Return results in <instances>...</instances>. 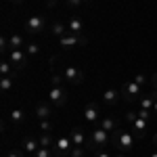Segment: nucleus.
Returning a JSON list of instances; mask_svg holds the SVG:
<instances>
[{"label": "nucleus", "instance_id": "1", "mask_svg": "<svg viewBox=\"0 0 157 157\" xmlns=\"http://www.w3.org/2000/svg\"><path fill=\"white\" fill-rule=\"evenodd\" d=\"M63 75L59 73H52L50 75V88H48V103L52 107H65V103H67V92H65V88H63Z\"/></svg>", "mask_w": 157, "mask_h": 157}, {"label": "nucleus", "instance_id": "2", "mask_svg": "<svg viewBox=\"0 0 157 157\" xmlns=\"http://www.w3.org/2000/svg\"><path fill=\"white\" fill-rule=\"evenodd\" d=\"M113 140H111V132L107 130H103L101 126H94L90 134H88V143H86V149H90V151H97V149H105L107 145H111Z\"/></svg>", "mask_w": 157, "mask_h": 157}, {"label": "nucleus", "instance_id": "3", "mask_svg": "<svg viewBox=\"0 0 157 157\" xmlns=\"http://www.w3.org/2000/svg\"><path fill=\"white\" fill-rule=\"evenodd\" d=\"M120 94H121V98H124L126 103L136 105V103H138V98L145 94V88H143V86H138L134 80H128V82H124V86L120 88Z\"/></svg>", "mask_w": 157, "mask_h": 157}, {"label": "nucleus", "instance_id": "4", "mask_svg": "<svg viewBox=\"0 0 157 157\" xmlns=\"http://www.w3.org/2000/svg\"><path fill=\"white\" fill-rule=\"evenodd\" d=\"M113 147L117 149V153H130L134 149V134L128 132V130H117V132H113Z\"/></svg>", "mask_w": 157, "mask_h": 157}, {"label": "nucleus", "instance_id": "5", "mask_svg": "<svg viewBox=\"0 0 157 157\" xmlns=\"http://www.w3.org/2000/svg\"><path fill=\"white\" fill-rule=\"evenodd\" d=\"M71 149H73V143L69 138V134H61L59 138H55V157H69L71 155Z\"/></svg>", "mask_w": 157, "mask_h": 157}, {"label": "nucleus", "instance_id": "6", "mask_svg": "<svg viewBox=\"0 0 157 157\" xmlns=\"http://www.w3.org/2000/svg\"><path fill=\"white\" fill-rule=\"evenodd\" d=\"M61 75H63L65 82H69V84H73V86L84 84V71H82L80 67H75V65H65L63 71H61Z\"/></svg>", "mask_w": 157, "mask_h": 157}, {"label": "nucleus", "instance_id": "7", "mask_svg": "<svg viewBox=\"0 0 157 157\" xmlns=\"http://www.w3.org/2000/svg\"><path fill=\"white\" fill-rule=\"evenodd\" d=\"M23 29L29 34V36H36V34L42 32V29H46V19H44L42 15H32V17L23 23Z\"/></svg>", "mask_w": 157, "mask_h": 157}, {"label": "nucleus", "instance_id": "8", "mask_svg": "<svg viewBox=\"0 0 157 157\" xmlns=\"http://www.w3.org/2000/svg\"><path fill=\"white\" fill-rule=\"evenodd\" d=\"M82 115H84V121L88 124V126H97L98 121H101V107L92 101V103H88V105L84 107Z\"/></svg>", "mask_w": 157, "mask_h": 157}, {"label": "nucleus", "instance_id": "9", "mask_svg": "<svg viewBox=\"0 0 157 157\" xmlns=\"http://www.w3.org/2000/svg\"><path fill=\"white\" fill-rule=\"evenodd\" d=\"M9 61L13 63V67L19 71V69H23L27 65V55H25L23 48H11L9 50Z\"/></svg>", "mask_w": 157, "mask_h": 157}, {"label": "nucleus", "instance_id": "10", "mask_svg": "<svg viewBox=\"0 0 157 157\" xmlns=\"http://www.w3.org/2000/svg\"><path fill=\"white\" fill-rule=\"evenodd\" d=\"M59 44L63 48H73V46H86L88 44V38L86 36H73V34H67V36L59 38Z\"/></svg>", "mask_w": 157, "mask_h": 157}, {"label": "nucleus", "instance_id": "11", "mask_svg": "<svg viewBox=\"0 0 157 157\" xmlns=\"http://www.w3.org/2000/svg\"><path fill=\"white\" fill-rule=\"evenodd\" d=\"M21 149H23V153H27V155H36L38 149H40V140H38V136H34V134H27V136H23V140H21Z\"/></svg>", "mask_w": 157, "mask_h": 157}, {"label": "nucleus", "instance_id": "12", "mask_svg": "<svg viewBox=\"0 0 157 157\" xmlns=\"http://www.w3.org/2000/svg\"><path fill=\"white\" fill-rule=\"evenodd\" d=\"M69 138H71V143L73 147H84L86 149V143H88V134H86L84 128H71L69 130Z\"/></svg>", "mask_w": 157, "mask_h": 157}, {"label": "nucleus", "instance_id": "13", "mask_svg": "<svg viewBox=\"0 0 157 157\" xmlns=\"http://www.w3.org/2000/svg\"><path fill=\"white\" fill-rule=\"evenodd\" d=\"M98 126H101L103 130H107V132H117V130H120V120L113 117V115H105V117H101Z\"/></svg>", "mask_w": 157, "mask_h": 157}, {"label": "nucleus", "instance_id": "14", "mask_svg": "<svg viewBox=\"0 0 157 157\" xmlns=\"http://www.w3.org/2000/svg\"><path fill=\"white\" fill-rule=\"evenodd\" d=\"M147 124H149V121H147V120H140V117H136V120L130 124V132L134 134V138H143V136H145Z\"/></svg>", "mask_w": 157, "mask_h": 157}, {"label": "nucleus", "instance_id": "15", "mask_svg": "<svg viewBox=\"0 0 157 157\" xmlns=\"http://www.w3.org/2000/svg\"><path fill=\"white\" fill-rule=\"evenodd\" d=\"M48 32H50V36H55V38H63V36H67V34H69L67 25L63 23V21H52L50 27H48Z\"/></svg>", "mask_w": 157, "mask_h": 157}, {"label": "nucleus", "instance_id": "16", "mask_svg": "<svg viewBox=\"0 0 157 157\" xmlns=\"http://www.w3.org/2000/svg\"><path fill=\"white\" fill-rule=\"evenodd\" d=\"M25 120H27V113H25L23 109H13L11 113H9V121H11L13 126H23Z\"/></svg>", "mask_w": 157, "mask_h": 157}, {"label": "nucleus", "instance_id": "17", "mask_svg": "<svg viewBox=\"0 0 157 157\" xmlns=\"http://www.w3.org/2000/svg\"><path fill=\"white\" fill-rule=\"evenodd\" d=\"M50 113H52V107H50V103H38L36 109H34V115H36L38 120H48Z\"/></svg>", "mask_w": 157, "mask_h": 157}, {"label": "nucleus", "instance_id": "18", "mask_svg": "<svg viewBox=\"0 0 157 157\" xmlns=\"http://www.w3.org/2000/svg\"><path fill=\"white\" fill-rule=\"evenodd\" d=\"M121 98V94H120V90H113V88H107L105 92H103V103L105 105H109V107H113L117 101Z\"/></svg>", "mask_w": 157, "mask_h": 157}, {"label": "nucleus", "instance_id": "19", "mask_svg": "<svg viewBox=\"0 0 157 157\" xmlns=\"http://www.w3.org/2000/svg\"><path fill=\"white\" fill-rule=\"evenodd\" d=\"M67 29H69V34H73V36H82L84 21H82L80 17H71V19H69V23H67Z\"/></svg>", "mask_w": 157, "mask_h": 157}, {"label": "nucleus", "instance_id": "20", "mask_svg": "<svg viewBox=\"0 0 157 157\" xmlns=\"http://www.w3.org/2000/svg\"><path fill=\"white\" fill-rule=\"evenodd\" d=\"M13 84H15L13 75H0V92H2V97H6L13 90Z\"/></svg>", "mask_w": 157, "mask_h": 157}, {"label": "nucleus", "instance_id": "21", "mask_svg": "<svg viewBox=\"0 0 157 157\" xmlns=\"http://www.w3.org/2000/svg\"><path fill=\"white\" fill-rule=\"evenodd\" d=\"M25 42L21 34H11L9 36V48H25Z\"/></svg>", "mask_w": 157, "mask_h": 157}, {"label": "nucleus", "instance_id": "22", "mask_svg": "<svg viewBox=\"0 0 157 157\" xmlns=\"http://www.w3.org/2000/svg\"><path fill=\"white\" fill-rule=\"evenodd\" d=\"M38 140H40V147H46V149L55 147V138L50 136V132H40L38 134Z\"/></svg>", "mask_w": 157, "mask_h": 157}, {"label": "nucleus", "instance_id": "23", "mask_svg": "<svg viewBox=\"0 0 157 157\" xmlns=\"http://www.w3.org/2000/svg\"><path fill=\"white\" fill-rule=\"evenodd\" d=\"M0 75H17V69L13 67L11 61H0Z\"/></svg>", "mask_w": 157, "mask_h": 157}, {"label": "nucleus", "instance_id": "24", "mask_svg": "<svg viewBox=\"0 0 157 157\" xmlns=\"http://www.w3.org/2000/svg\"><path fill=\"white\" fill-rule=\"evenodd\" d=\"M23 50H25L27 57H38V55H40V44H36V42H27Z\"/></svg>", "mask_w": 157, "mask_h": 157}, {"label": "nucleus", "instance_id": "25", "mask_svg": "<svg viewBox=\"0 0 157 157\" xmlns=\"http://www.w3.org/2000/svg\"><path fill=\"white\" fill-rule=\"evenodd\" d=\"M134 82H136L138 86H143V88H147V84H151V78H147L145 73H136Z\"/></svg>", "mask_w": 157, "mask_h": 157}, {"label": "nucleus", "instance_id": "26", "mask_svg": "<svg viewBox=\"0 0 157 157\" xmlns=\"http://www.w3.org/2000/svg\"><path fill=\"white\" fill-rule=\"evenodd\" d=\"M34 157H55V151L52 149H46V147H40Z\"/></svg>", "mask_w": 157, "mask_h": 157}, {"label": "nucleus", "instance_id": "27", "mask_svg": "<svg viewBox=\"0 0 157 157\" xmlns=\"http://www.w3.org/2000/svg\"><path fill=\"white\" fill-rule=\"evenodd\" d=\"M40 121V132H52V121L50 120H38Z\"/></svg>", "mask_w": 157, "mask_h": 157}, {"label": "nucleus", "instance_id": "28", "mask_svg": "<svg viewBox=\"0 0 157 157\" xmlns=\"http://www.w3.org/2000/svg\"><path fill=\"white\" fill-rule=\"evenodd\" d=\"M4 157H23V149H9Z\"/></svg>", "mask_w": 157, "mask_h": 157}, {"label": "nucleus", "instance_id": "29", "mask_svg": "<svg viewBox=\"0 0 157 157\" xmlns=\"http://www.w3.org/2000/svg\"><path fill=\"white\" fill-rule=\"evenodd\" d=\"M86 155V149L84 147H73L71 149V155L69 157H84Z\"/></svg>", "mask_w": 157, "mask_h": 157}, {"label": "nucleus", "instance_id": "30", "mask_svg": "<svg viewBox=\"0 0 157 157\" xmlns=\"http://www.w3.org/2000/svg\"><path fill=\"white\" fill-rule=\"evenodd\" d=\"M136 115L140 117V120H151V111H147V109H136Z\"/></svg>", "mask_w": 157, "mask_h": 157}, {"label": "nucleus", "instance_id": "31", "mask_svg": "<svg viewBox=\"0 0 157 157\" xmlns=\"http://www.w3.org/2000/svg\"><path fill=\"white\" fill-rule=\"evenodd\" d=\"M94 157H115L111 151H107V149H97L94 151Z\"/></svg>", "mask_w": 157, "mask_h": 157}, {"label": "nucleus", "instance_id": "32", "mask_svg": "<svg viewBox=\"0 0 157 157\" xmlns=\"http://www.w3.org/2000/svg\"><path fill=\"white\" fill-rule=\"evenodd\" d=\"M0 50H2V52L11 50V48H9V36H2V38H0Z\"/></svg>", "mask_w": 157, "mask_h": 157}, {"label": "nucleus", "instance_id": "33", "mask_svg": "<svg viewBox=\"0 0 157 157\" xmlns=\"http://www.w3.org/2000/svg\"><path fill=\"white\" fill-rule=\"evenodd\" d=\"M65 4H67V9H78L80 4H84V0H65Z\"/></svg>", "mask_w": 157, "mask_h": 157}, {"label": "nucleus", "instance_id": "34", "mask_svg": "<svg viewBox=\"0 0 157 157\" xmlns=\"http://www.w3.org/2000/svg\"><path fill=\"white\" fill-rule=\"evenodd\" d=\"M124 117H126V121H128V124H132V121L136 120V117H138V115H136V111H128V113H126V115H124Z\"/></svg>", "mask_w": 157, "mask_h": 157}, {"label": "nucleus", "instance_id": "35", "mask_svg": "<svg viewBox=\"0 0 157 157\" xmlns=\"http://www.w3.org/2000/svg\"><path fill=\"white\" fill-rule=\"evenodd\" d=\"M151 88H153V90H157V71L151 75Z\"/></svg>", "mask_w": 157, "mask_h": 157}, {"label": "nucleus", "instance_id": "36", "mask_svg": "<svg viewBox=\"0 0 157 157\" xmlns=\"http://www.w3.org/2000/svg\"><path fill=\"white\" fill-rule=\"evenodd\" d=\"M9 2H11V4H21L23 0H9Z\"/></svg>", "mask_w": 157, "mask_h": 157}, {"label": "nucleus", "instance_id": "37", "mask_svg": "<svg viewBox=\"0 0 157 157\" xmlns=\"http://www.w3.org/2000/svg\"><path fill=\"white\" fill-rule=\"evenodd\" d=\"M153 113L157 115V101H155V105H153Z\"/></svg>", "mask_w": 157, "mask_h": 157}, {"label": "nucleus", "instance_id": "38", "mask_svg": "<svg viewBox=\"0 0 157 157\" xmlns=\"http://www.w3.org/2000/svg\"><path fill=\"white\" fill-rule=\"evenodd\" d=\"M115 157H128V155H126V153H117Z\"/></svg>", "mask_w": 157, "mask_h": 157}, {"label": "nucleus", "instance_id": "39", "mask_svg": "<svg viewBox=\"0 0 157 157\" xmlns=\"http://www.w3.org/2000/svg\"><path fill=\"white\" fill-rule=\"evenodd\" d=\"M149 157H157V151H153V153H151V155H149Z\"/></svg>", "mask_w": 157, "mask_h": 157}, {"label": "nucleus", "instance_id": "40", "mask_svg": "<svg viewBox=\"0 0 157 157\" xmlns=\"http://www.w3.org/2000/svg\"><path fill=\"white\" fill-rule=\"evenodd\" d=\"M153 143H155V147H157V134H155V136H153Z\"/></svg>", "mask_w": 157, "mask_h": 157}, {"label": "nucleus", "instance_id": "41", "mask_svg": "<svg viewBox=\"0 0 157 157\" xmlns=\"http://www.w3.org/2000/svg\"><path fill=\"white\" fill-rule=\"evenodd\" d=\"M84 2H88V0H84Z\"/></svg>", "mask_w": 157, "mask_h": 157}]
</instances>
